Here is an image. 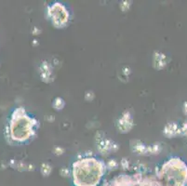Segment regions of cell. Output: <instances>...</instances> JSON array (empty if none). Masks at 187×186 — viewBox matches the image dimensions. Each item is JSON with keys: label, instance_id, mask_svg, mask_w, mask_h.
<instances>
[{"label": "cell", "instance_id": "obj_1", "mask_svg": "<svg viewBox=\"0 0 187 186\" xmlns=\"http://www.w3.org/2000/svg\"><path fill=\"white\" fill-rule=\"evenodd\" d=\"M105 172L104 163L96 157H87L72 165V180L75 186H98Z\"/></svg>", "mask_w": 187, "mask_h": 186}, {"label": "cell", "instance_id": "obj_2", "mask_svg": "<svg viewBox=\"0 0 187 186\" xmlns=\"http://www.w3.org/2000/svg\"><path fill=\"white\" fill-rule=\"evenodd\" d=\"M38 126L37 121L30 117L22 107L14 110L9 121V137L17 142H24L34 136Z\"/></svg>", "mask_w": 187, "mask_h": 186}, {"label": "cell", "instance_id": "obj_3", "mask_svg": "<svg viewBox=\"0 0 187 186\" xmlns=\"http://www.w3.org/2000/svg\"><path fill=\"white\" fill-rule=\"evenodd\" d=\"M155 175L165 186H187V164L180 157L168 159Z\"/></svg>", "mask_w": 187, "mask_h": 186}, {"label": "cell", "instance_id": "obj_4", "mask_svg": "<svg viewBox=\"0 0 187 186\" xmlns=\"http://www.w3.org/2000/svg\"><path fill=\"white\" fill-rule=\"evenodd\" d=\"M103 186H165L154 175L141 173L120 174L107 180Z\"/></svg>", "mask_w": 187, "mask_h": 186}, {"label": "cell", "instance_id": "obj_5", "mask_svg": "<svg viewBox=\"0 0 187 186\" xmlns=\"http://www.w3.org/2000/svg\"><path fill=\"white\" fill-rule=\"evenodd\" d=\"M48 16L56 27H63L69 21L67 8L60 3H54L48 8Z\"/></svg>", "mask_w": 187, "mask_h": 186}]
</instances>
